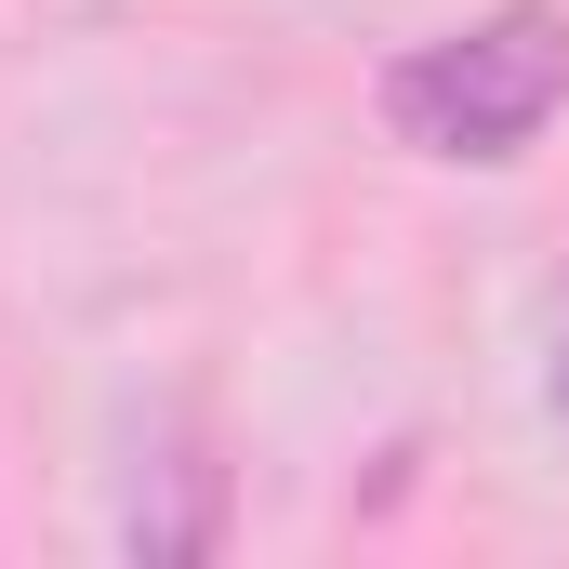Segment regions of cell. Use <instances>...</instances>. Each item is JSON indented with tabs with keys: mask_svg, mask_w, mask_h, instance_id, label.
<instances>
[{
	"mask_svg": "<svg viewBox=\"0 0 569 569\" xmlns=\"http://www.w3.org/2000/svg\"><path fill=\"white\" fill-rule=\"evenodd\" d=\"M557 107H569V0H490L477 27L411 40V53L385 67V133L411 146V159H477V172H503V159L543 146Z\"/></svg>",
	"mask_w": 569,
	"mask_h": 569,
	"instance_id": "6da1fadb",
	"label": "cell"
},
{
	"mask_svg": "<svg viewBox=\"0 0 569 569\" xmlns=\"http://www.w3.org/2000/svg\"><path fill=\"white\" fill-rule=\"evenodd\" d=\"M226 543V463H199V450H172V463H146L133 490V557L146 569H186Z\"/></svg>",
	"mask_w": 569,
	"mask_h": 569,
	"instance_id": "7a4b0ae2",
	"label": "cell"
},
{
	"mask_svg": "<svg viewBox=\"0 0 569 569\" xmlns=\"http://www.w3.org/2000/svg\"><path fill=\"white\" fill-rule=\"evenodd\" d=\"M557 411H569V331H557Z\"/></svg>",
	"mask_w": 569,
	"mask_h": 569,
	"instance_id": "3957f363",
	"label": "cell"
}]
</instances>
